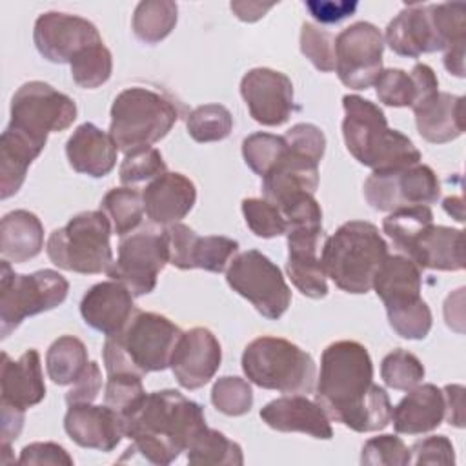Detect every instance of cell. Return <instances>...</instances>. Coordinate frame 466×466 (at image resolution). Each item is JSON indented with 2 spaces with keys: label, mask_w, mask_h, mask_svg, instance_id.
I'll return each mask as SVG.
<instances>
[{
  "label": "cell",
  "mask_w": 466,
  "mask_h": 466,
  "mask_svg": "<svg viewBox=\"0 0 466 466\" xmlns=\"http://www.w3.org/2000/svg\"><path fill=\"white\" fill-rule=\"evenodd\" d=\"M444 419V395L435 384H422L408 390V395L391 408V420L397 433L420 435L441 426Z\"/></svg>",
  "instance_id": "1f68e13d"
},
{
  "label": "cell",
  "mask_w": 466,
  "mask_h": 466,
  "mask_svg": "<svg viewBox=\"0 0 466 466\" xmlns=\"http://www.w3.org/2000/svg\"><path fill=\"white\" fill-rule=\"evenodd\" d=\"M146 395L140 375L127 371L107 373L104 404L113 408L122 419L131 415L144 402Z\"/></svg>",
  "instance_id": "ab89813d"
},
{
  "label": "cell",
  "mask_w": 466,
  "mask_h": 466,
  "mask_svg": "<svg viewBox=\"0 0 466 466\" xmlns=\"http://www.w3.org/2000/svg\"><path fill=\"white\" fill-rule=\"evenodd\" d=\"M44 248V226L40 218L27 209H15L4 215L0 222V253L7 262L22 264Z\"/></svg>",
  "instance_id": "d6a6232c"
},
{
  "label": "cell",
  "mask_w": 466,
  "mask_h": 466,
  "mask_svg": "<svg viewBox=\"0 0 466 466\" xmlns=\"http://www.w3.org/2000/svg\"><path fill=\"white\" fill-rule=\"evenodd\" d=\"M0 384L2 402L20 410H27L42 402L46 397V384L40 353L31 348L13 360L5 351H2Z\"/></svg>",
  "instance_id": "4316f807"
},
{
  "label": "cell",
  "mask_w": 466,
  "mask_h": 466,
  "mask_svg": "<svg viewBox=\"0 0 466 466\" xmlns=\"http://www.w3.org/2000/svg\"><path fill=\"white\" fill-rule=\"evenodd\" d=\"M384 36L370 22H355L335 38V71L350 89H368L382 71Z\"/></svg>",
  "instance_id": "4fadbf2b"
},
{
  "label": "cell",
  "mask_w": 466,
  "mask_h": 466,
  "mask_svg": "<svg viewBox=\"0 0 466 466\" xmlns=\"http://www.w3.org/2000/svg\"><path fill=\"white\" fill-rule=\"evenodd\" d=\"M76 120V104L53 86L31 80L16 89L11 98V126L40 138L67 129Z\"/></svg>",
  "instance_id": "7c38bea8"
},
{
  "label": "cell",
  "mask_w": 466,
  "mask_h": 466,
  "mask_svg": "<svg viewBox=\"0 0 466 466\" xmlns=\"http://www.w3.org/2000/svg\"><path fill=\"white\" fill-rule=\"evenodd\" d=\"M288 262L286 271L293 286L309 299L328 295V277L324 273L319 249L322 240V220H297L288 224Z\"/></svg>",
  "instance_id": "9a60e30c"
},
{
  "label": "cell",
  "mask_w": 466,
  "mask_h": 466,
  "mask_svg": "<svg viewBox=\"0 0 466 466\" xmlns=\"http://www.w3.org/2000/svg\"><path fill=\"white\" fill-rule=\"evenodd\" d=\"M135 311L133 293L113 279L91 286L80 302L84 322L106 337L118 335Z\"/></svg>",
  "instance_id": "44dd1931"
},
{
  "label": "cell",
  "mask_w": 466,
  "mask_h": 466,
  "mask_svg": "<svg viewBox=\"0 0 466 466\" xmlns=\"http://www.w3.org/2000/svg\"><path fill=\"white\" fill-rule=\"evenodd\" d=\"M87 364V348L73 335L58 337L46 353L47 377L58 386L75 384Z\"/></svg>",
  "instance_id": "836d02e7"
},
{
  "label": "cell",
  "mask_w": 466,
  "mask_h": 466,
  "mask_svg": "<svg viewBox=\"0 0 466 466\" xmlns=\"http://www.w3.org/2000/svg\"><path fill=\"white\" fill-rule=\"evenodd\" d=\"M69 66L73 82L78 87L95 89L109 80L113 71V56L104 42H96L78 51Z\"/></svg>",
  "instance_id": "74e56055"
},
{
  "label": "cell",
  "mask_w": 466,
  "mask_h": 466,
  "mask_svg": "<svg viewBox=\"0 0 466 466\" xmlns=\"http://www.w3.org/2000/svg\"><path fill=\"white\" fill-rule=\"evenodd\" d=\"M167 262L169 251L164 233L140 231L120 240L118 257L106 273L122 282L133 297H142L155 289L158 273Z\"/></svg>",
  "instance_id": "5bb4252c"
},
{
  "label": "cell",
  "mask_w": 466,
  "mask_h": 466,
  "mask_svg": "<svg viewBox=\"0 0 466 466\" xmlns=\"http://www.w3.org/2000/svg\"><path fill=\"white\" fill-rule=\"evenodd\" d=\"M177 120L178 109L169 98L147 87H127L113 100L109 135L118 151L129 153L162 140Z\"/></svg>",
  "instance_id": "52a82bcc"
},
{
  "label": "cell",
  "mask_w": 466,
  "mask_h": 466,
  "mask_svg": "<svg viewBox=\"0 0 466 466\" xmlns=\"http://www.w3.org/2000/svg\"><path fill=\"white\" fill-rule=\"evenodd\" d=\"M420 268L404 255H388L379 266L371 288L384 302L386 313L417 304L420 299Z\"/></svg>",
  "instance_id": "f546056e"
},
{
  "label": "cell",
  "mask_w": 466,
  "mask_h": 466,
  "mask_svg": "<svg viewBox=\"0 0 466 466\" xmlns=\"http://www.w3.org/2000/svg\"><path fill=\"white\" fill-rule=\"evenodd\" d=\"M319 186V162L291 149L286 151L277 164L262 177L264 198L279 209L300 193L313 195Z\"/></svg>",
  "instance_id": "d4e9b609"
},
{
  "label": "cell",
  "mask_w": 466,
  "mask_h": 466,
  "mask_svg": "<svg viewBox=\"0 0 466 466\" xmlns=\"http://www.w3.org/2000/svg\"><path fill=\"white\" fill-rule=\"evenodd\" d=\"M402 253L420 269L461 271L464 268L462 229L430 222L419 229Z\"/></svg>",
  "instance_id": "7402d4cb"
},
{
  "label": "cell",
  "mask_w": 466,
  "mask_h": 466,
  "mask_svg": "<svg viewBox=\"0 0 466 466\" xmlns=\"http://www.w3.org/2000/svg\"><path fill=\"white\" fill-rule=\"evenodd\" d=\"M242 370L249 382L280 393H311L317 380L313 357L280 337H257L242 353Z\"/></svg>",
  "instance_id": "8992f818"
},
{
  "label": "cell",
  "mask_w": 466,
  "mask_h": 466,
  "mask_svg": "<svg viewBox=\"0 0 466 466\" xmlns=\"http://www.w3.org/2000/svg\"><path fill=\"white\" fill-rule=\"evenodd\" d=\"M413 464H453L455 450L446 435H431L417 441L411 448Z\"/></svg>",
  "instance_id": "f907efd6"
},
{
  "label": "cell",
  "mask_w": 466,
  "mask_h": 466,
  "mask_svg": "<svg viewBox=\"0 0 466 466\" xmlns=\"http://www.w3.org/2000/svg\"><path fill=\"white\" fill-rule=\"evenodd\" d=\"M342 137L351 157L373 171L399 169L420 162V151L388 126L384 111L359 95L342 96Z\"/></svg>",
  "instance_id": "3957f363"
},
{
  "label": "cell",
  "mask_w": 466,
  "mask_h": 466,
  "mask_svg": "<svg viewBox=\"0 0 466 466\" xmlns=\"http://www.w3.org/2000/svg\"><path fill=\"white\" fill-rule=\"evenodd\" d=\"M377 98L391 107H411L417 100L413 78L404 69H382L375 80Z\"/></svg>",
  "instance_id": "f6af8a7d"
},
{
  "label": "cell",
  "mask_w": 466,
  "mask_h": 466,
  "mask_svg": "<svg viewBox=\"0 0 466 466\" xmlns=\"http://www.w3.org/2000/svg\"><path fill=\"white\" fill-rule=\"evenodd\" d=\"M357 2H333V0H311L306 2V9L309 15L320 24H335L357 11Z\"/></svg>",
  "instance_id": "db71d44e"
},
{
  "label": "cell",
  "mask_w": 466,
  "mask_h": 466,
  "mask_svg": "<svg viewBox=\"0 0 466 466\" xmlns=\"http://www.w3.org/2000/svg\"><path fill=\"white\" fill-rule=\"evenodd\" d=\"M240 95L255 122L282 126L293 113V84L289 76L269 67L249 69L240 80Z\"/></svg>",
  "instance_id": "ac0fdd59"
},
{
  "label": "cell",
  "mask_w": 466,
  "mask_h": 466,
  "mask_svg": "<svg viewBox=\"0 0 466 466\" xmlns=\"http://www.w3.org/2000/svg\"><path fill=\"white\" fill-rule=\"evenodd\" d=\"M0 406H2V444H11L22 431L25 410H20L7 402H0Z\"/></svg>",
  "instance_id": "9f6ffc18"
},
{
  "label": "cell",
  "mask_w": 466,
  "mask_h": 466,
  "mask_svg": "<svg viewBox=\"0 0 466 466\" xmlns=\"http://www.w3.org/2000/svg\"><path fill=\"white\" fill-rule=\"evenodd\" d=\"M64 430L82 448L113 451L124 437L122 417L109 408L93 402L69 404L64 417Z\"/></svg>",
  "instance_id": "ffe728a7"
},
{
  "label": "cell",
  "mask_w": 466,
  "mask_h": 466,
  "mask_svg": "<svg viewBox=\"0 0 466 466\" xmlns=\"http://www.w3.org/2000/svg\"><path fill=\"white\" fill-rule=\"evenodd\" d=\"M169 264L178 269H206L213 273L226 271L238 251V242L224 235H197L189 226L177 222L164 231Z\"/></svg>",
  "instance_id": "2e32d148"
},
{
  "label": "cell",
  "mask_w": 466,
  "mask_h": 466,
  "mask_svg": "<svg viewBox=\"0 0 466 466\" xmlns=\"http://www.w3.org/2000/svg\"><path fill=\"white\" fill-rule=\"evenodd\" d=\"M226 280L269 320L280 319L291 304V289L280 268L257 249L235 255L226 269Z\"/></svg>",
  "instance_id": "30bf717a"
},
{
  "label": "cell",
  "mask_w": 466,
  "mask_h": 466,
  "mask_svg": "<svg viewBox=\"0 0 466 466\" xmlns=\"http://www.w3.org/2000/svg\"><path fill=\"white\" fill-rule=\"evenodd\" d=\"M186 127L195 142H218L229 137L233 116L222 104H204L189 113Z\"/></svg>",
  "instance_id": "f35d334b"
},
{
  "label": "cell",
  "mask_w": 466,
  "mask_h": 466,
  "mask_svg": "<svg viewBox=\"0 0 466 466\" xmlns=\"http://www.w3.org/2000/svg\"><path fill=\"white\" fill-rule=\"evenodd\" d=\"M419 135L431 144H446L464 133V98L437 91L411 107Z\"/></svg>",
  "instance_id": "83f0119b"
},
{
  "label": "cell",
  "mask_w": 466,
  "mask_h": 466,
  "mask_svg": "<svg viewBox=\"0 0 466 466\" xmlns=\"http://www.w3.org/2000/svg\"><path fill=\"white\" fill-rule=\"evenodd\" d=\"M315 400L329 420L368 433L384 430L391 420V402L373 382V362L357 340L331 342L320 357Z\"/></svg>",
  "instance_id": "6da1fadb"
},
{
  "label": "cell",
  "mask_w": 466,
  "mask_h": 466,
  "mask_svg": "<svg viewBox=\"0 0 466 466\" xmlns=\"http://www.w3.org/2000/svg\"><path fill=\"white\" fill-rule=\"evenodd\" d=\"M360 462L366 466H406L411 450L397 435H377L364 442Z\"/></svg>",
  "instance_id": "7dc6e473"
},
{
  "label": "cell",
  "mask_w": 466,
  "mask_h": 466,
  "mask_svg": "<svg viewBox=\"0 0 466 466\" xmlns=\"http://www.w3.org/2000/svg\"><path fill=\"white\" fill-rule=\"evenodd\" d=\"M220 362L222 348L218 339L208 328H191L178 337L169 368L182 388L198 390L215 377Z\"/></svg>",
  "instance_id": "d6986e66"
},
{
  "label": "cell",
  "mask_w": 466,
  "mask_h": 466,
  "mask_svg": "<svg viewBox=\"0 0 466 466\" xmlns=\"http://www.w3.org/2000/svg\"><path fill=\"white\" fill-rule=\"evenodd\" d=\"M213 406L229 417H240L253 406V390L246 379L226 375L215 380L211 388Z\"/></svg>",
  "instance_id": "7bdbcfd3"
},
{
  "label": "cell",
  "mask_w": 466,
  "mask_h": 466,
  "mask_svg": "<svg viewBox=\"0 0 466 466\" xmlns=\"http://www.w3.org/2000/svg\"><path fill=\"white\" fill-rule=\"evenodd\" d=\"M102 390V371L96 362H89L78 380L71 386L66 393L67 404H80V402H93Z\"/></svg>",
  "instance_id": "f5cc1de1"
},
{
  "label": "cell",
  "mask_w": 466,
  "mask_h": 466,
  "mask_svg": "<svg viewBox=\"0 0 466 466\" xmlns=\"http://www.w3.org/2000/svg\"><path fill=\"white\" fill-rule=\"evenodd\" d=\"M422 362L406 350L390 351L380 362V377L391 390L408 391L424 379Z\"/></svg>",
  "instance_id": "60d3db41"
},
{
  "label": "cell",
  "mask_w": 466,
  "mask_h": 466,
  "mask_svg": "<svg viewBox=\"0 0 466 466\" xmlns=\"http://www.w3.org/2000/svg\"><path fill=\"white\" fill-rule=\"evenodd\" d=\"M118 147L109 133L91 122L80 124L66 144L69 166L82 175L100 178L113 171Z\"/></svg>",
  "instance_id": "f1b7e54d"
},
{
  "label": "cell",
  "mask_w": 466,
  "mask_h": 466,
  "mask_svg": "<svg viewBox=\"0 0 466 466\" xmlns=\"http://www.w3.org/2000/svg\"><path fill=\"white\" fill-rule=\"evenodd\" d=\"M242 215L248 228L260 238H273L286 233L282 211L266 198H244Z\"/></svg>",
  "instance_id": "ee69618b"
},
{
  "label": "cell",
  "mask_w": 466,
  "mask_h": 466,
  "mask_svg": "<svg viewBox=\"0 0 466 466\" xmlns=\"http://www.w3.org/2000/svg\"><path fill=\"white\" fill-rule=\"evenodd\" d=\"M384 44H388L395 55L408 58H417L422 53L444 51L430 15V4L406 5L388 24Z\"/></svg>",
  "instance_id": "cb8c5ba5"
},
{
  "label": "cell",
  "mask_w": 466,
  "mask_h": 466,
  "mask_svg": "<svg viewBox=\"0 0 466 466\" xmlns=\"http://www.w3.org/2000/svg\"><path fill=\"white\" fill-rule=\"evenodd\" d=\"M286 151L284 137L271 133H253L242 142V157L248 167L260 178L277 164Z\"/></svg>",
  "instance_id": "b9f144b4"
},
{
  "label": "cell",
  "mask_w": 466,
  "mask_h": 466,
  "mask_svg": "<svg viewBox=\"0 0 466 466\" xmlns=\"http://www.w3.org/2000/svg\"><path fill=\"white\" fill-rule=\"evenodd\" d=\"M442 208L446 209L448 215H451L457 222H462L464 220V204H462V198L461 197H446L442 200Z\"/></svg>",
  "instance_id": "91938a15"
},
{
  "label": "cell",
  "mask_w": 466,
  "mask_h": 466,
  "mask_svg": "<svg viewBox=\"0 0 466 466\" xmlns=\"http://www.w3.org/2000/svg\"><path fill=\"white\" fill-rule=\"evenodd\" d=\"M364 198L377 211H395L408 206H430L441 197V182L426 164L373 171L364 180Z\"/></svg>",
  "instance_id": "8fae6325"
},
{
  "label": "cell",
  "mask_w": 466,
  "mask_h": 466,
  "mask_svg": "<svg viewBox=\"0 0 466 466\" xmlns=\"http://www.w3.org/2000/svg\"><path fill=\"white\" fill-rule=\"evenodd\" d=\"M300 51L319 71H335V38L331 33L304 22L300 27Z\"/></svg>",
  "instance_id": "c3c4849f"
},
{
  "label": "cell",
  "mask_w": 466,
  "mask_h": 466,
  "mask_svg": "<svg viewBox=\"0 0 466 466\" xmlns=\"http://www.w3.org/2000/svg\"><path fill=\"white\" fill-rule=\"evenodd\" d=\"M33 42L46 60L53 64H66L71 62L84 47L102 42V36L96 25L87 18L47 11L35 22Z\"/></svg>",
  "instance_id": "e0dca14e"
},
{
  "label": "cell",
  "mask_w": 466,
  "mask_h": 466,
  "mask_svg": "<svg viewBox=\"0 0 466 466\" xmlns=\"http://www.w3.org/2000/svg\"><path fill=\"white\" fill-rule=\"evenodd\" d=\"M189 464H226L240 466L244 462L242 448L235 441H229L222 431L204 428L187 446Z\"/></svg>",
  "instance_id": "8d00e7d4"
},
{
  "label": "cell",
  "mask_w": 466,
  "mask_h": 466,
  "mask_svg": "<svg viewBox=\"0 0 466 466\" xmlns=\"http://www.w3.org/2000/svg\"><path fill=\"white\" fill-rule=\"evenodd\" d=\"M180 335V328L167 317L137 309L118 335L106 337L102 348L106 371H127L140 377L151 371H162L169 366Z\"/></svg>",
  "instance_id": "277c9868"
},
{
  "label": "cell",
  "mask_w": 466,
  "mask_h": 466,
  "mask_svg": "<svg viewBox=\"0 0 466 466\" xmlns=\"http://www.w3.org/2000/svg\"><path fill=\"white\" fill-rule=\"evenodd\" d=\"M166 171L167 169H166L162 153L157 147L147 146V147H140L126 153L118 169V177L122 184L133 186L137 182L155 178Z\"/></svg>",
  "instance_id": "bcb514c9"
},
{
  "label": "cell",
  "mask_w": 466,
  "mask_h": 466,
  "mask_svg": "<svg viewBox=\"0 0 466 466\" xmlns=\"http://www.w3.org/2000/svg\"><path fill=\"white\" fill-rule=\"evenodd\" d=\"M100 211H104L109 218L113 233L124 237L137 229L144 218L146 211L142 193L131 186L113 187L104 195Z\"/></svg>",
  "instance_id": "d590c367"
},
{
  "label": "cell",
  "mask_w": 466,
  "mask_h": 466,
  "mask_svg": "<svg viewBox=\"0 0 466 466\" xmlns=\"http://www.w3.org/2000/svg\"><path fill=\"white\" fill-rule=\"evenodd\" d=\"M111 222L104 211H82L47 238L49 260L66 271L96 275L113 264Z\"/></svg>",
  "instance_id": "ba28073f"
},
{
  "label": "cell",
  "mask_w": 466,
  "mask_h": 466,
  "mask_svg": "<svg viewBox=\"0 0 466 466\" xmlns=\"http://www.w3.org/2000/svg\"><path fill=\"white\" fill-rule=\"evenodd\" d=\"M388 257V244L379 228L366 220H350L329 235L320 262L326 277L346 293H368L373 277Z\"/></svg>",
  "instance_id": "5b68a950"
},
{
  "label": "cell",
  "mask_w": 466,
  "mask_h": 466,
  "mask_svg": "<svg viewBox=\"0 0 466 466\" xmlns=\"http://www.w3.org/2000/svg\"><path fill=\"white\" fill-rule=\"evenodd\" d=\"M69 282L55 269H38L29 275L15 273L11 262L2 260L0 275V339H7L27 317L60 306Z\"/></svg>",
  "instance_id": "9c48e42d"
},
{
  "label": "cell",
  "mask_w": 466,
  "mask_h": 466,
  "mask_svg": "<svg viewBox=\"0 0 466 466\" xmlns=\"http://www.w3.org/2000/svg\"><path fill=\"white\" fill-rule=\"evenodd\" d=\"M146 217L158 226L180 222L195 206L197 187L182 173L166 171L155 177L142 191Z\"/></svg>",
  "instance_id": "484cf974"
},
{
  "label": "cell",
  "mask_w": 466,
  "mask_h": 466,
  "mask_svg": "<svg viewBox=\"0 0 466 466\" xmlns=\"http://www.w3.org/2000/svg\"><path fill=\"white\" fill-rule=\"evenodd\" d=\"M231 11L235 13V16L242 22H255L258 18H262L271 7H275V4H262V2H231L229 4Z\"/></svg>",
  "instance_id": "6f0895ef"
},
{
  "label": "cell",
  "mask_w": 466,
  "mask_h": 466,
  "mask_svg": "<svg viewBox=\"0 0 466 466\" xmlns=\"http://www.w3.org/2000/svg\"><path fill=\"white\" fill-rule=\"evenodd\" d=\"M260 419L277 431H300L324 441L333 437L328 413L317 400H309L300 393L269 400L260 410Z\"/></svg>",
  "instance_id": "603a6c76"
},
{
  "label": "cell",
  "mask_w": 466,
  "mask_h": 466,
  "mask_svg": "<svg viewBox=\"0 0 466 466\" xmlns=\"http://www.w3.org/2000/svg\"><path fill=\"white\" fill-rule=\"evenodd\" d=\"M178 5L171 0L138 2L133 13V33L144 44H158L177 25Z\"/></svg>",
  "instance_id": "e575fe53"
},
{
  "label": "cell",
  "mask_w": 466,
  "mask_h": 466,
  "mask_svg": "<svg viewBox=\"0 0 466 466\" xmlns=\"http://www.w3.org/2000/svg\"><path fill=\"white\" fill-rule=\"evenodd\" d=\"M122 428L133 451L164 466L186 451L208 424L198 402L177 390H160L147 393L144 402L122 419Z\"/></svg>",
  "instance_id": "7a4b0ae2"
},
{
  "label": "cell",
  "mask_w": 466,
  "mask_h": 466,
  "mask_svg": "<svg viewBox=\"0 0 466 466\" xmlns=\"http://www.w3.org/2000/svg\"><path fill=\"white\" fill-rule=\"evenodd\" d=\"M47 138L7 124L0 137V197H13L22 187L31 162L42 153Z\"/></svg>",
  "instance_id": "4dcf8cb0"
},
{
  "label": "cell",
  "mask_w": 466,
  "mask_h": 466,
  "mask_svg": "<svg viewBox=\"0 0 466 466\" xmlns=\"http://www.w3.org/2000/svg\"><path fill=\"white\" fill-rule=\"evenodd\" d=\"M444 67L448 73L462 78L464 76V44H455L444 51Z\"/></svg>",
  "instance_id": "680465c9"
},
{
  "label": "cell",
  "mask_w": 466,
  "mask_h": 466,
  "mask_svg": "<svg viewBox=\"0 0 466 466\" xmlns=\"http://www.w3.org/2000/svg\"><path fill=\"white\" fill-rule=\"evenodd\" d=\"M444 395V419L455 426H464V388L461 384H448L442 390Z\"/></svg>",
  "instance_id": "11a10c76"
},
{
  "label": "cell",
  "mask_w": 466,
  "mask_h": 466,
  "mask_svg": "<svg viewBox=\"0 0 466 466\" xmlns=\"http://www.w3.org/2000/svg\"><path fill=\"white\" fill-rule=\"evenodd\" d=\"M284 140H286V144H288L291 149H295V151H299V153H302V155L313 158L315 162H320L322 157H324V151H326V137H324V133L320 131V127H317V126H313V124H304V122H302V124L291 126V127L286 131Z\"/></svg>",
  "instance_id": "681fc988"
},
{
  "label": "cell",
  "mask_w": 466,
  "mask_h": 466,
  "mask_svg": "<svg viewBox=\"0 0 466 466\" xmlns=\"http://www.w3.org/2000/svg\"><path fill=\"white\" fill-rule=\"evenodd\" d=\"M20 464H64L73 466V457L56 442H31L22 448Z\"/></svg>",
  "instance_id": "816d5d0a"
}]
</instances>
